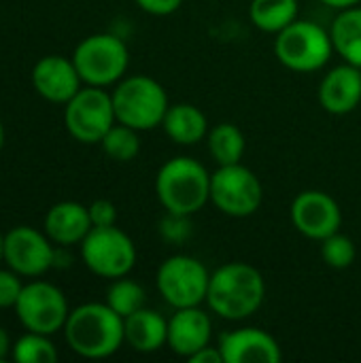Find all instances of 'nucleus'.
Segmentation results:
<instances>
[{
    "mask_svg": "<svg viewBox=\"0 0 361 363\" xmlns=\"http://www.w3.org/2000/svg\"><path fill=\"white\" fill-rule=\"evenodd\" d=\"M87 208L94 228H109L117 223V208L111 200H96Z\"/></svg>",
    "mask_w": 361,
    "mask_h": 363,
    "instance_id": "29",
    "label": "nucleus"
},
{
    "mask_svg": "<svg viewBox=\"0 0 361 363\" xmlns=\"http://www.w3.org/2000/svg\"><path fill=\"white\" fill-rule=\"evenodd\" d=\"M213 323L200 306L177 308L168 319V347L179 357L189 359L194 353L211 345Z\"/></svg>",
    "mask_w": 361,
    "mask_h": 363,
    "instance_id": "16",
    "label": "nucleus"
},
{
    "mask_svg": "<svg viewBox=\"0 0 361 363\" xmlns=\"http://www.w3.org/2000/svg\"><path fill=\"white\" fill-rule=\"evenodd\" d=\"M319 104L330 115H349L361 102V68L340 64L332 68L319 83Z\"/></svg>",
    "mask_w": 361,
    "mask_h": 363,
    "instance_id": "17",
    "label": "nucleus"
},
{
    "mask_svg": "<svg viewBox=\"0 0 361 363\" xmlns=\"http://www.w3.org/2000/svg\"><path fill=\"white\" fill-rule=\"evenodd\" d=\"M111 96L117 123L130 125L138 132L162 125L164 115L170 106L166 89L147 74L121 79Z\"/></svg>",
    "mask_w": 361,
    "mask_h": 363,
    "instance_id": "4",
    "label": "nucleus"
},
{
    "mask_svg": "<svg viewBox=\"0 0 361 363\" xmlns=\"http://www.w3.org/2000/svg\"><path fill=\"white\" fill-rule=\"evenodd\" d=\"M81 259L89 272L102 279L128 277L136 264V247L132 238L115 228H91L81 242Z\"/></svg>",
    "mask_w": 361,
    "mask_h": 363,
    "instance_id": "7",
    "label": "nucleus"
},
{
    "mask_svg": "<svg viewBox=\"0 0 361 363\" xmlns=\"http://www.w3.org/2000/svg\"><path fill=\"white\" fill-rule=\"evenodd\" d=\"M91 228L89 208L79 202H57L45 215V234L60 247L81 245Z\"/></svg>",
    "mask_w": 361,
    "mask_h": 363,
    "instance_id": "18",
    "label": "nucleus"
},
{
    "mask_svg": "<svg viewBox=\"0 0 361 363\" xmlns=\"http://www.w3.org/2000/svg\"><path fill=\"white\" fill-rule=\"evenodd\" d=\"M264 187L257 174L238 164L219 166L211 174V202L228 217H251L260 211Z\"/></svg>",
    "mask_w": 361,
    "mask_h": 363,
    "instance_id": "8",
    "label": "nucleus"
},
{
    "mask_svg": "<svg viewBox=\"0 0 361 363\" xmlns=\"http://www.w3.org/2000/svg\"><path fill=\"white\" fill-rule=\"evenodd\" d=\"M100 145H102L104 153L111 160H115V162H132L140 151L138 130H134L130 125H123V123H117L104 134Z\"/></svg>",
    "mask_w": 361,
    "mask_h": 363,
    "instance_id": "24",
    "label": "nucleus"
},
{
    "mask_svg": "<svg viewBox=\"0 0 361 363\" xmlns=\"http://www.w3.org/2000/svg\"><path fill=\"white\" fill-rule=\"evenodd\" d=\"M321 257L330 268L345 270V268L353 266V262L357 257V247L349 236L336 232V234L328 236L326 240H321Z\"/></svg>",
    "mask_w": 361,
    "mask_h": 363,
    "instance_id": "27",
    "label": "nucleus"
},
{
    "mask_svg": "<svg viewBox=\"0 0 361 363\" xmlns=\"http://www.w3.org/2000/svg\"><path fill=\"white\" fill-rule=\"evenodd\" d=\"M266 300L262 272L245 262H230L211 274L206 304L226 321H243L255 315Z\"/></svg>",
    "mask_w": 361,
    "mask_h": 363,
    "instance_id": "1",
    "label": "nucleus"
},
{
    "mask_svg": "<svg viewBox=\"0 0 361 363\" xmlns=\"http://www.w3.org/2000/svg\"><path fill=\"white\" fill-rule=\"evenodd\" d=\"M113 96L104 87L87 85L81 87L64 108V123L70 136L79 143L94 145L104 138V134L115 125Z\"/></svg>",
    "mask_w": 361,
    "mask_h": 363,
    "instance_id": "10",
    "label": "nucleus"
},
{
    "mask_svg": "<svg viewBox=\"0 0 361 363\" xmlns=\"http://www.w3.org/2000/svg\"><path fill=\"white\" fill-rule=\"evenodd\" d=\"M223 363H279L283 351L274 336L260 328H240L219 338Z\"/></svg>",
    "mask_w": 361,
    "mask_h": 363,
    "instance_id": "14",
    "label": "nucleus"
},
{
    "mask_svg": "<svg viewBox=\"0 0 361 363\" xmlns=\"http://www.w3.org/2000/svg\"><path fill=\"white\" fill-rule=\"evenodd\" d=\"M2 145H4V125L0 121V149H2Z\"/></svg>",
    "mask_w": 361,
    "mask_h": 363,
    "instance_id": "35",
    "label": "nucleus"
},
{
    "mask_svg": "<svg viewBox=\"0 0 361 363\" xmlns=\"http://www.w3.org/2000/svg\"><path fill=\"white\" fill-rule=\"evenodd\" d=\"M189 362L191 363H223V355H221V351H219V347H204V349H200L198 353H194L191 357H189Z\"/></svg>",
    "mask_w": 361,
    "mask_h": 363,
    "instance_id": "31",
    "label": "nucleus"
},
{
    "mask_svg": "<svg viewBox=\"0 0 361 363\" xmlns=\"http://www.w3.org/2000/svg\"><path fill=\"white\" fill-rule=\"evenodd\" d=\"M291 223L296 230L311 240H326L336 234L343 223V211L338 202L319 189H306L291 202Z\"/></svg>",
    "mask_w": 361,
    "mask_h": 363,
    "instance_id": "13",
    "label": "nucleus"
},
{
    "mask_svg": "<svg viewBox=\"0 0 361 363\" xmlns=\"http://www.w3.org/2000/svg\"><path fill=\"white\" fill-rule=\"evenodd\" d=\"M334 53L330 30L315 21L296 19L277 34L274 55L279 62L294 72L321 70Z\"/></svg>",
    "mask_w": 361,
    "mask_h": 363,
    "instance_id": "5",
    "label": "nucleus"
},
{
    "mask_svg": "<svg viewBox=\"0 0 361 363\" xmlns=\"http://www.w3.org/2000/svg\"><path fill=\"white\" fill-rule=\"evenodd\" d=\"M206 145H209L213 160L219 166L238 164L247 149L245 134L234 123H219V125L211 128L206 134Z\"/></svg>",
    "mask_w": 361,
    "mask_h": 363,
    "instance_id": "23",
    "label": "nucleus"
},
{
    "mask_svg": "<svg viewBox=\"0 0 361 363\" xmlns=\"http://www.w3.org/2000/svg\"><path fill=\"white\" fill-rule=\"evenodd\" d=\"M162 128L172 143L187 147V145H198L206 138L209 119L198 106L179 102V104L168 106Z\"/></svg>",
    "mask_w": 361,
    "mask_h": 363,
    "instance_id": "20",
    "label": "nucleus"
},
{
    "mask_svg": "<svg viewBox=\"0 0 361 363\" xmlns=\"http://www.w3.org/2000/svg\"><path fill=\"white\" fill-rule=\"evenodd\" d=\"M136 4L149 15L166 17V15H172L174 11H179L183 0H136Z\"/></svg>",
    "mask_w": 361,
    "mask_h": 363,
    "instance_id": "30",
    "label": "nucleus"
},
{
    "mask_svg": "<svg viewBox=\"0 0 361 363\" xmlns=\"http://www.w3.org/2000/svg\"><path fill=\"white\" fill-rule=\"evenodd\" d=\"M11 353V338L4 328H0V362H4Z\"/></svg>",
    "mask_w": 361,
    "mask_h": 363,
    "instance_id": "32",
    "label": "nucleus"
},
{
    "mask_svg": "<svg viewBox=\"0 0 361 363\" xmlns=\"http://www.w3.org/2000/svg\"><path fill=\"white\" fill-rule=\"evenodd\" d=\"M4 262V236L0 234V264Z\"/></svg>",
    "mask_w": 361,
    "mask_h": 363,
    "instance_id": "34",
    "label": "nucleus"
},
{
    "mask_svg": "<svg viewBox=\"0 0 361 363\" xmlns=\"http://www.w3.org/2000/svg\"><path fill=\"white\" fill-rule=\"evenodd\" d=\"M251 23L268 34H279L298 19V0H251Z\"/></svg>",
    "mask_w": 361,
    "mask_h": 363,
    "instance_id": "22",
    "label": "nucleus"
},
{
    "mask_svg": "<svg viewBox=\"0 0 361 363\" xmlns=\"http://www.w3.org/2000/svg\"><path fill=\"white\" fill-rule=\"evenodd\" d=\"M23 285L13 270H0V308H15Z\"/></svg>",
    "mask_w": 361,
    "mask_h": 363,
    "instance_id": "28",
    "label": "nucleus"
},
{
    "mask_svg": "<svg viewBox=\"0 0 361 363\" xmlns=\"http://www.w3.org/2000/svg\"><path fill=\"white\" fill-rule=\"evenodd\" d=\"M155 194L168 215L189 217L211 202V174L194 157H172L155 177Z\"/></svg>",
    "mask_w": 361,
    "mask_h": 363,
    "instance_id": "3",
    "label": "nucleus"
},
{
    "mask_svg": "<svg viewBox=\"0 0 361 363\" xmlns=\"http://www.w3.org/2000/svg\"><path fill=\"white\" fill-rule=\"evenodd\" d=\"M81 74L72 60L62 55H45L32 68V85L40 98L66 104L81 89Z\"/></svg>",
    "mask_w": 361,
    "mask_h": 363,
    "instance_id": "15",
    "label": "nucleus"
},
{
    "mask_svg": "<svg viewBox=\"0 0 361 363\" xmlns=\"http://www.w3.org/2000/svg\"><path fill=\"white\" fill-rule=\"evenodd\" d=\"M13 359L17 363H53L57 362V349L47 334L28 332L13 345Z\"/></svg>",
    "mask_w": 361,
    "mask_h": 363,
    "instance_id": "25",
    "label": "nucleus"
},
{
    "mask_svg": "<svg viewBox=\"0 0 361 363\" xmlns=\"http://www.w3.org/2000/svg\"><path fill=\"white\" fill-rule=\"evenodd\" d=\"M53 262L55 249L45 232L17 225L4 234V264L19 277H40L53 268Z\"/></svg>",
    "mask_w": 361,
    "mask_h": 363,
    "instance_id": "12",
    "label": "nucleus"
},
{
    "mask_svg": "<svg viewBox=\"0 0 361 363\" xmlns=\"http://www.w3.org/2000/svg\"><path fill=\"white\" fill-rule=\"evenodd\" d=\"M123 332L136 353H155L168 342V321L145 306L123 319Z\"/></svg>",
    "mask_w": 361,
    "mask_h": 363,
    "instance_id": "19",
    "label": "nucleus"
},
{
    "mask_svg": "<svg viewBox=\"0 0 361 363\" xmlns=\"http://www.w3.org/2000/svg\"><path fill=\"white\" fill-rule=\"evenodd\" d=\"M72 62L83 83L106 87L123 79L130 64V51L119 36L102 32L83 38L72 53Z\"/></svg>",
    "mask_w": 361,
    "mask_h": 363,
    "instance_id": "6",
    "label": "nucleus"
},
{
    "mask_svg": "<svg viewBox=\"0 0 361 363\" xmlns=\"http://www.w3.org/2000/svg\"><path fill=\"white\" fill-rule=\"evenodd\" d=\"M330 36L334 51L340 53L347 64L361 68V6L343 9L330 26Z\"/></svg>",
    "mask_w": 361,
    "mask_h": 363,
    "instance_id": "21",
    "label": "nucleus"
},
{
    "mask_svg": "<svg viewBox=\"0 0 361 363\" xmlns=\"http://www.w3.org/2000/svg\"><path fill=\"white\" fill-rule=\"evenodd\" d=\"M15 313L28 332H38L47 336H53L55 332L64 330L66 319L70 315L62 289L45 281H32L23 285L15 304Z\"/></svg>",
    "mask_w": 361,
    "mask_h": 363,
    "instance_id": "11",
    "label": "nucleus"
},
{
    "mask_svg": "<svg viewBox=\"0 0 361 363\" xmlns=\"http://www.w3.org/2000/svg\"><path fill=\"white\" fill-rule=\"evenodd\" d=\"M106 304L119 317L126 319V317H130L132 313H136L138 308L145 306V289L138 283H134V281H130L126 277L115 279V283L106 291Z\"/></svg>",
    "mask_w": 361,
    "mask_h": 363,
    "instance_id": "26",
    "label": "nucleus"
},
{
    "mask_svg": "<svg viewBox=\"0 0 361 363\" xmlns=\"http://www.w3.org/2000/svg\"><path fill=\"white\" fill-rule=\"evenodd\" d=\"M157 291L168 306L189 308L206 302L211 272L206 266L189 255H172L157 268Z\"/></svg>",
    "mask_w": 361,
    "mask_h": 363,
    "instance_id": "9",
    "label": "nucleus"
},
{
    "mask_svg": "<svg viewBox=\"0 0 361 363\" xmlns=\"http://www.w3.org/2000/svg\"><path fill=\"white\" fill-rule=\"evenodd\" d=\"M321 2H323L326 6H332V9H338V11L361 4V0H321Z\"/></svg>",
    "mask_w": 361,
    "mask_h": 363,
    "instance_id": "33",
    "label": "nucleus"
},
{
    "mask_svg": "<svg viewBox=\"0 0 361 363\" xmlns=\"http://www.w3.org/2000/svg\"><path fill=\"white\" fill-rule=\"evenodd\" d=\"M64 336L68 347L85 359H104L119 351L126 342L123 317L109 304L87 302L70 311Z\"/></svg>",
    "mask_w": 361,
    "mask_h": 363,
    "instance_id": "2",
    "label": "nucleus"
}]
</instances>
